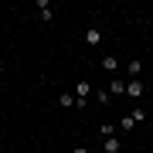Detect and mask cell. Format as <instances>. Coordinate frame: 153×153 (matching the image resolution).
<instances>
[{"label": "cell", "mask_w": 153, "mask_h": 153, "mask_svg": "<svg viewBox=\"0 0 153 153\" xmlns=\"http://www.w3.org/2000/svg\"><path fill=\"white\" fill-rule=\"evenodd\" d=\"M58 102H61V105H65V109H68V105L75 102V95H71V92H61V95H58Z\"/></svg>", "instance_id": "30bf717a"}, {"label": "cell", "mask_w": 153, "mask_h": 153, "mask_svg": "<svg viewBox=\"0 0 153 153\" xmlns=\"http://www.w3.org/2000/svg\"><path fill=\"white\" fill-rule=\"evenodd\" d=\"M99 133H102V136H105V140H109V136H112V133H116V126H109V123H102V126H99Z\"/></svg>", "instance_id": "8fae6325"}, {"label": "cell", "mask_w": 153, "mask_h": 153, "mask_svg": "<svg viewBox=\"0 0 153 153\" xmlns=\"http://www.w3.org/2000/svg\"><path fill=\"white\" fill-rule=\"evenodd\" d=\"M102 150H105V153H123V143L116 140V136H109V140L102 143Z\"/></svg>", "instance_id": "277c9868"}, {"label": "cell", "mask_w": 153, "mask_h": 153, "mask_svg": "<svg viewBox=\"0 0 153 153\" xmlns=\"http://www.w3.org/2000/svg\"><path fill=\"white\" fill-rule=\"evenodd\" d=\"M0 78H4V68H0Z\"/></svg>", "instance_id": "4fadbf2b"}, {"label": "cell", "mask_w": 153, "mask_h": 153, "mask_svg": "<svg viewBox=\"0 0 153 153\" xmlns=\"http://www.w3.org/2000/svg\"><path fill=\"white\" fill-rule=\"evenodd\" d=\"M126 95H129V99H140V95H143V82H140V78L126 82Z\"/></svg>", "instance_id": "6da1fadb"}, {"label": "cell", "mask_w": 153, "mask_h": 153, "mask_svg": "<svg viewBox=\"0 0 153 153\" xmlns=\"http://www.w3.org/2000/svg\"><path fill=\"white\" fill-rule=\"evenodd\" d=\"M99 41H102V34H99V27H88V31H85V44H88V48H95Z\"/></svg>", "instance_id": "3957f363"}, {"label": "cell", "mask_w": 153, "mask_h": 153, "mask_svg": "<svg viewBox=\"0 0 153 153\" xmlns=\"http://www.w3.org/2000/svg\"><path fill=\"white\" fill-rule=\"evenodd\" d=\"M109 92H112V95H126V82H123V78H112Z\"/></svg>", "instance_id": "5b68a950"}, {"label": "cell", "mask_w": 153, "mask_h": 153, "mask_svg": "<svg viewBox=\"0 0 153 153\" xmlns=\"http://www.w3.org/2000/svg\"><path fill=\"white\" fill-rule=\"evenodd\" d=\"M71 153H92V150H88V146H75V150H71Z\"/></svg>", "instance_id": "7c38bea8"}, {"label": "cell", "mask_w": 153, "mask_h": 153, "mask_svg": "<svg viewBox=\"0 0 153 153\" xmlns=\"http://www.w3.org/2000/svg\"><path fill=\"white\" fill-rule=\"evenodd\" d=\"M88 95H92V85H88V78H82V82L75 85V99H82V102H85Z\"/></svg>", "instance_id": "7a4b0ae2"}, {"label": "cell", "mask_w": 153, "mask_h": 153, "mask_svg": "<svg viewBox=\"0 0 153 153\" xmlns=\"http://www.w3.org/2000/svg\"><path fill=\"white\" fill-rule=\"evenodd\" d=\"M38 10H41V21L48 24V21H51V7H48V0H38Z\"/></svg>", "instance_id": "8992f818"}, {"label": "cell", "mask_w": 153, "mask_h": 153, "mask_svg": "<svg viewBox=\"0 0 153 153\" xmlns=\"http://www.w3.org/2000/svg\"><path fill=\"white\" fill-rule=\"evenodd\" d=\"M126 71H129V75H133V78H136V75H140V71H143V61H129V65H126Z\"/></svg>", "instance_id": "ba28073f"}, {"label": "cell", "mask_w": 153, "mask_h": 153, "mask_svg": "<svg viewBox=\"0 0 153 153\" xmlns=\"http://www.w3.org/2000/svg\"><path fill=\"white\" fill-rule=\"evenodd\" d=\"M102 68H105V71H116V68H119V61H116L112 55H105V58H102Z\"/></svg>", "instance_id": "52a82bcc"}, {"label": "cell", "mask_w": 153, "mask_h": 153, "mask_svg": "<svg viewBox=\"0 0 153 153\" xmlns=\"http://www.w3.org/2000/svg\"><path fill=\"white\" fill-rule=\"evenodd\" d=\"M133 126H136V119H133V116H123V119H119V129H123V133L133 129Z\"/></svg>", "instance_id": "9c48e42d"}]
</instances>
